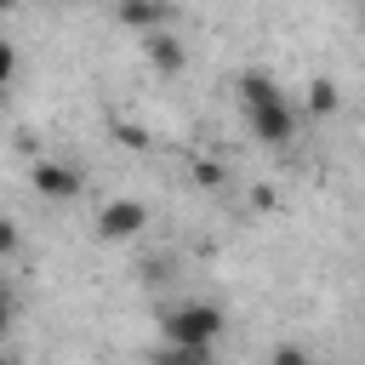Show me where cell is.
<instances>
[{
    "label": "cell",
    "instance_id": "11",
    "mask_svg": "<svg viewBox=\"0 0 365 365\" xmlns=\"http://www.w3.org/2000/svg\"><path fill=\"white\" fill-rule=\"evenodd\" d=\"M6 6H17V0H0V11H6Z\"/></svg>",
    "mask_w": 365,
    "mask_h": 365
},
{
    "label": "cell",
    "instance_id": "5",
    "mask_svg": "<svg viewBox=\"0 0 365 365\" xmlns=\"http://www.w3.org/2000/svg\"><path fill=\"white\" fill-rule=\"evenodd\" d=\"M143 51H148V63H154L160 74H182V63H188V51H182V40H177V34H165V29H148V40H143Z\"/></svg>",
    "mask_w": 365,
    "mask_h": 365
},
{
    "label": "cell",
    "instance_id": "6",
    "mask_svg": "<svg viewBox=\"0 0 365 365\" xmlns=\"http://www.w3.org/2000/svg\"><path fill=\"white\" fill-rule=\"evenodd\" d=\"M165 17H171L165 0H120V23H131V29H160Z\"/></svg>",
    "mask_w": 365,
    "mask_h": 365
},
{
    "label": "cell",
    "instance_id": "3",
    "mask_svg": "<svg viewBox=\"0 0 365 365\" xmlns=\"http://www.w3.org/2000/svg\"><path fill=\"white\" fill-rule=\"evenodd\" d=\"M148 228V211L137 205V200H108L103 211H97V234L103 240H137Z\"/></svg>",
    "mask_w": 365,
    "mask_h": 365
},
{
    "label": "cell",
    "instance_id": "1",
    "mask_svg": "<svg viewBox=\"0 0 365 365\" xmlns=\"http://www.w3.org/2000/svg\"><path fill=\"white\" fill-rule=\"evenodd\" d=\"M240 97H245V114H251V131L268 143V148H285L297 137V108L279 97V86L268 74H245L240 80Z\"/></svg>",
    "mask_w": 365,
    "mask_h": 365
},
{
    "label": "cell",
    "instance_id": "10",
    "mask_svg": "<svg viewBox=\"0 0 365 365\" xmlns=\"http://www.w3.org/2000/svg\"><path fill=\"white\" fill-rule=\"evenodd\" d=\"M6 251H17V228H11V222H0V257H6Z\"/></svg>",
    "mask_w": 365,
    "mask_h": 365
},
{
    "label": "cell",
    "instance_id": "2",
    "mask_svg": "<svg viewBox=\"0 0 365 365\" xmlns=\"http://www.w3.org/2000/svg\"><path fill=\"white\" fill-rule=\"evenodd\" d=\"M222 331V308L211 302H182L165 314V336H171V359H205L211 342Z\"/></svg>",
    "mask_w": 365,
    "mask_h": 365
},
{
    "label": "cell",
    "instance_id": "4",
    "mask_svg": "<svg viewBox=\"0 0 365 365\" xmlns=\"http://www.w3.org/2000/svg\"><path fill=\"white\" fill-rule=\"evenodd\" d=\"M34 188H40L46 200H74V194L86 188V177H80L74 165H63V160H40V165H34Z\"/></svg>",
    "mask_w": 365,
    "mask_h": 365
},
{
    "label": "cell",
    "instance_id": "8",
    "mask_svg": "<svg viewBox=\"0 0 365 365\" xmlns=\"http://www.w3.org/2000/svg\"><path fill=\"white\" fill-rule=\"evenodd\" d=\"M11 74H17V51H11V46H6V40H0V86H6V80H11Z\"/></svg>",
    "mask_w": 365,
    "mask_h": 365
},
{
    "label": "cell",
    "instance_id": "9",
    "mask_svg": "<svg viewBox=\"0 0 365 365\" xmlns=\"http://www.w3.org/2000/svg\"><path fill=\"white\" fill-rule=\"evenodd\" d=\"M194 177H200V182H205V188H217V177H222V171H217V165H205V160H200V165H194Z\"/></svg>",
    "mask_w": 365,
    "mask_h": 365
},
{
    "label": "cell",
    "instance_id": "7",
    "mask_svg": "<svg viewBox=\"0 0 365 365\" xmlns=\"http://www.w3.org/2000/svg\"><path fill=\"white\" fill-rule=\"evenodd\" d=\"M336 103H342V97H336L331 80H314V86H308V108H314V114H336Z\"/></svg>",
    "mask_w": 365,
    "mask_h": 365
}]
</instances>
